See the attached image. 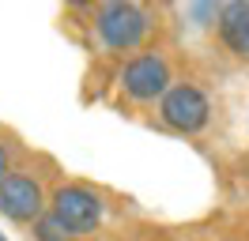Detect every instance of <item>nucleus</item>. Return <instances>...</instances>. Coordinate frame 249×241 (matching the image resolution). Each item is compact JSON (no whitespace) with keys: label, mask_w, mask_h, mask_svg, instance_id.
Masks as SVG:
<instances>
[{"label":"nucleus","mask_w":249,"mask_h":241,"mask_svg":"<svg viewBox=\"0 0 249 241\" xmlns=\"http://www.w3.org/2000/svg\"><path fill=\"white\" fill-rule=\"evenodd\" d=\"M159 120L174 132L196 136L212 120V102L196 83H170V90L159 98Z\"/></svg>","instance_id":"4"},{"label":"nucleus","mask_w":249,"mask_h":241,"mask_svg":"<svg viewBox=\"0 0 249 241\" xmlns=\"http://www.w3.org/2000/svg\"><path fill=\"white\" fill-rule=\"evenodd\" d=\"M215 30H219V42L227 45L234 57L249 60V4L246 0L219 4L215 8Z\"/></svg>","instance_id":"6"},{"label":"nucleus","mask_w":249,"mask_h":241,"mask_svg":"<svg viewBox=\"0 0 249 241\" xmlns=\"http://www.w3.org/2000/svg\"><path fill=\"white\" fill-rule=\"evenodd\" d=\"M12 158H16V147L0 139V177H4V173H12Z\"/></svg>","instance_id":"8"},{"label":"nucleus","mask_w":249,"mask_h":241,"mask_svg":"<svg viewBox=\"0 0 249 241\" xmlns=\"http://www.w3.org/2000/svg\"><path fill=\"white\" fill-rule=\"evenodd\" d=\"M46 192H42V185L38 177L31 173H4L0 177V215L4 219H12V223H38L42 215H46Z\"/></svg>","instance_id":"5"},{"label":"nucleus","mask_w":249,"mask_h":241,"mask_svg":"<svg viewBox=\"0 0 249 241\" xmlns=\"http://www.w3.org/2000/svg\"><path fill=\"white\" fill-rule=\"evenodd\" d=\"M46 204H49L46 211L72 238L94 234L102 226V219H106V200H102V192H94L91 185H61Z\"/></svg>","instance_id":"2"},{"label":"nucleus","mask_w":249,"mask_h":241,"mask_svg":"<svg viewBox=\"0 0 249 241\" xmlns=\"http://www.w3.org/2000/svg\"><path fill=\"white\" fill-rule=\"evenodd\" d=\"M117 83H121V90L132 98V102H159L166 90H170L174 75H170V60L162 57L159 49H143V53H136V57H128L121 64V72H117Z\"/></svg>","instance_id":"3"},{"label":"nucleus","mask_w":249,"mask_h":241,"mask_svg":"<svg viewBox=\"0 0 249 241\" xmlns=\"http://www.w3.org/2000/svg\"><path fill=\"white\" fill-rule=\"evenodd\" d=\"M0 241H8V238H4V234H0Z\"/></svg>","instance_id":"9"},{"label":"nucleus","mask_w":249,"mask_h":241,"mask_svg":"<svg viewBox=\"0 0 249 241\" xmlns=\"http://www.w3.org/2000/svg\"><path fill=\"white\" fill-rule=\"evenodd\" d=\"M94 30H98V42L106 45L109 53H132L151 34V12L143 4L109 0V4L94 8Z\"/></svg>","instance_id":"1"},{"label":"nucleus","mask_w":249,"mask_h":241,"mask_svg":"<svg viewBox=\"0 0 249 241\" xmlns=\"http://www.w3.org/2000/svg\"><path fill=\"white\" fill-rule=\"evenodd\" d=\"M31 226H34V241H76L57 219H53V215H49V211L38 219V223H31Z\"/></svg>","instance_id":"7"}]
</instances>
